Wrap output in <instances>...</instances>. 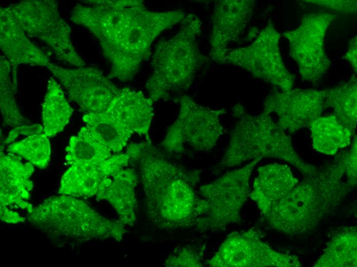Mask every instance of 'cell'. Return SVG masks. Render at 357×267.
Returning a JSON list of instances; mask_svg holds the SVG:
<instances>
[{
  "label": "cell",
  "mask_w": 357,
  "mask_h": 267,
  "mask_svg": "<svg viewBox=\"0 0 357 267\" xmlns=\"http://www.w3.org/2000/svg\"><path fill=\"white\" fill-rule=\"evenodd\" d=\"M77 4L70 20L97 39L111 63L109 79L131 81L148 60L154 41L185 17L181 10L151 11L140 0L86 1Z\"/></svg>",
  "instance_id": "obj_1"
},
{
  "label": "cell",
  "mask_w": 357,
  "mask_h": 267,
  "mask_svg": "<svg viewBox=\"0 0 357 267\" xmlns=\"http://www.w3.org/2000/svg\"><path fill=\"white\" fill-rule=\"evenodd\" d=\"M126 154L139 168L146 212L163 229L195 226L206 203L194 189L201 170L188 169L168 160L150 142L132 143Z\"/></svg>",
  "instance_id": "obj_2"
},
{
  "label": "cell",
  "mask_w": 357,
  "mask_h": 267,
  "mask_svg": "<svg viewBox=\"0 0 357 267\" xmlns=\"http://www.w3.org/2000/svg\"><path fill=\"white\" fill-rule=\"evenodd\" d=\"M343 157L313 175L306 176L281 199L262 212L273 228L298 234L313 228L322 217L351 188L342 181Z\"/></svg>",
  "instance_id": "obj_3"
},
{
  "label": "cell",
  "mask_w": 357,
  "mask_h": 267,
  "mask_svg": "<svg viewBox=\"0 0 357 267\" xmlns=\"http://www.w3.org/2000/svg\"><path fill=\"white\" fill-rule=\"evenodd\" d=\"M232 114L235 123L231 131L229 144L216 172L237 166L251 160L275 158L287 161L306 176L316 173L315 166L306 163L293 148L291 139L270 115L262 112L249 114L240 103Z\"/></svg>",
  "instance_id": "obj_4"
},
{
  "label": "cell",
  "mask_w": 357,
  "mask_h": 267,
  "mask_svg": "<svg viewBox=\"0 0 357 267\" xmlns=\"http://www.w3.org/2000/svg\"><path fill=\"white\" fill-rule=\"evenodd\" d=\"M28 220L51 239L76 242L112 239L121 241L126 231L120 221L106 218L76 197H50L28 213Z\"/></svg>",
  "instance_id": "obj_5"
},
{
  "label": "cell",
  "mask_w": 357,
  "mask_h": 267,
  "mask_svg": "<svg viewBox=\"0 0 357 267\" xmlns=\"http://www.w3.org/2000/svg\"><path fill=\"white\" fill-rule=\"evenodd\" d=\"M201 26L199 17L189 13L175 35L156 45L151 62L153 72L146 83L153 102L168 97L171 92L186 90L192 84L206 60L197 44Z\"/></svg>",
  "instance_id": "obj_6"
},
{
  "label": "cell",
  "mask_w": 357,
  "mask_h": 267,
  "mask_svg": "<svg viewBox=\"0 0 357 267\" xmlns=\"http://www.w3.org/2000/svg\"><path fill=\"white\" fill-rule=\"evenodd\" d=\"M261 160L255 159L200 187L198 193L206 208L195 226L198 230L224 231L230 224L241 220V211L249 195L250 178Z\"/></svg>",
  "instance_id": "obj_7"
},
{
  "label": "cell",
  "mask_w": 357,
  "mask_h": 267,
  "mask_svg": "<svg viewBox=\"0 0 357 267\" xmlns=\"http://www.w3.org/2000/svg\"><path fill=\"white\" fill-rule=\"evenodd\" d=\"M17 23L28 36L38 39L60 61L83 67L85 62L70 40L71 30L53 0H29L10 6Z\"/></svg>",
  "instance_id": "obj_8"
},
{
  "label": "cell",
  "mask_w": 357,
  "mask_h": 267,
  "mask_svg": "<svg viewBox=\"0 0 357 267\" xmlns=\"http://www.w3.org/2000/svg\"><path fill=\"white\" fill-rule=\"evenodd\" d=\"M176 120L170 125L161 143L167 151L181 153L189 144L197 150L213 148L223 134L221 117L226 109H212L197 104L186 95L180 98Z\"/></svg>",
  "instance_id": "obj_9"
},
{
  "label": "cell",
  "mask_w": 357,
  "mask_h": 267,
  "mask_svg": "<svg viewBox=\"0 0 357 267\" xmlns=\"http://www.w3.org/2000/svg\"><path fill=\"white\" fill-rule=\"evenodd\" d=\"M280 36L269 21L251 45L228 49L224 63L242 68L281 91H289L292 89L295 78L283 61L279 48Z\"/></svg>",
  "instance_id": "obj_10"
},
{
  "label": "cell",
  "mask_w": 357,
  "mask_h": 267,
  "mask_svg": "<svg viewBox=\"0 0 357 267\" xmlns=\"http://www.w3.org/2000/svg\"><path fill=\"white\" fill-rule=\"evenodd\" d=\"M323 12L305 15L300 25L283 35L289 42L290 54L296 63L303 80L315 83L324 75L330 62L324 48L327 29L335 18Z\"/></svg>",
  "instance_id": "obj_11"
},
{
  "label": "cell",
  "mask_w": 357,
  "mask_h": 267,
  "mask_svg": "<svg viewBox=\"0 0 357 267\" xmlns=\"http://www.w3.org/2000/svg\"><path fill=\"white\" fill-rule=\"evenodd\" d=\"M206 264L211 267L301 265L297 257L273 250L253 229L229 234Z\"/></svg>",
  "instance_id": "obj_12"
},
{
  "label": "cell",
  "mask_w": 357,
  "mask_h": 267,
  "mask_svg": "<svg viewBox=\"0 0 357 267\" xmlns=\"http://www.w3.org/2000/svg\"><path fill=\"white\" fill-rule=\"evenodd\" d=\"M47 68L86 113L105 111L119 89L96 67L65 68L49 63Z\"/></svg>",
  "instance_id": "obj_13"
},
{
  "label": "cell",
  "mask_w": 357,
  "mask_h": 267,
  "mask_svg": "<svg viewBox=\"0 0 357 267\" xmlns=\"http://www.w3.org/2000/svg\"><path fill=\"white\" fill-rule=\"evenodd\" d=\"M324 90L295 89L275 92L265 100L262 112L277 117V124L285 131L294 133L309 127L325 108Z\"/></svg>",
  "instance_id": "obj_14"
},
{
  "label": "cell",
  "mask_w": 357,
  "mask_h": 267,
  "mask_svg": "<svg viewBox=\"0 0 357 267\" xmlns=\"http://www.w3.org/2000/svg\"><path fill=\"white\" fill-rule=\"evenodd\" d=\"M254 2L226 0L215 5L212 16L210 56L217 63H224L230 43L237 40L249 22Z\"/></svg>",
  "instance_id": "obj_15"
},
{
  "label": "cell",
  "mask_w": 357,
  "mask_h": 267,
  "mask_svg": "<svg viewBox=\"0 0 357 267\" xmlns=\"http://www.w3.org/2000/svg\"><path fill=\"white\" fill-rule=\"evenodd\" d=\"M129 162L126 153H118L101 162L70 165L62 177L58 194L76 197L96 195L104 181Z\"/></svg>",
  "instance_id": "obj_16"
},
{
  "label": "cell",
  "mask_w": 357,
  "mask_h": 267,
  "mask_svg": "<svg viewBox=\"0 0 357 267\" xmlns=\"http://www.w3.org/2000/svg\"><path fill=\"white\" fill-rule=\"evenodd\" d=\"M0 46L10 62L13 81L17 89V68L19 65L47 67L50 63L47 55L33 44L15 20L10 6L0 9Z\"/></svg>",
  "instance_id": "obj_17"
},
{
  "label": "cell",
  "mask_w": 357,
  "mask_h": 267,
  "mask_svg": "<svg viewBox=\"0 0 357 267\" xmlns=\"http://www.w3.org/2000/svg\"><path fill=\"white\" fill-rule=\"evenodd\" d=\"M20 156L1 151L0 202L5 206L15 204L30 212L32 205L25 200L30 197L33 187L29 179L34 171V166L28 162L23 163Z\"/></svg>",
  "instance_id": "obj_18"
},
{
  "label": "cell",
  "mask_w": 357,
  "mask_h": 267,
  "mask_svg": "<svg viewBox=\"0 0 357 267\" xmlns=\"http://www.w3.org/2000/svg\"><path fill=\"white\" fill-rule=\"evenodd\" d=\"M153 101L141 91L129 88L119 91L105 110L123 126L150 142L149 129L153 116Z\"/></svg>",
  "instance_id": "obj_19"
},
{
  "label": "cell",
  "mask_w": 357,
  "mask_h": 267,
  "mask_svg": "<svg viewBox=\"0 0 357 267\" xmlns=\"http://www.w3.org/2000/svg\"><path fill=\"white\" fill-rule=\"evenodd\" d=\"M249 196L261 212L288 194L298 183L287 165L273 163L260 167Z\"/></svg>",
  "instance_id": "obj_20"
},
{
  "label": "cell",
  "mask_w": 357,
  "mask_h": 267,
  "mask_svg": "<svg viewBox=\"0 0 357 267\" xmlns=\"http://www.w3.org/2000/svg\"><path fill=\"white\" fill-rule=\"evenodd\" d=\"M107 178L96 194L98 200H105L115 209L124 224L132 225L135 220L134 189L137 182L135 171L122 169Z\"/></svg>",
  "instance_id": "obj_21"
},
{
  "label": "cell",
  "mask_w": 357,
  "mask_h": 267,
  "mask_svg": "<svg viewBox=\"0 0 357 267\" xmlns=\"http://www.w3.org/2000/svg\"><path fill=\"white\" fill-rule=\"evenodd\" d=\"M312 146L319 152L333 155L351 143L352 131L334 114L321 116L309 126Z\"/></svg>",
  "instance_id": "obj_22"
},
{
  "label": "cell",
  "mask_w": 357,
  "mask_h": 267,
  "mask_svg": "<svg viewBox=\"0 0 357 267\" xmlns=\"http://www.w3.org/2000/svg\"><path fill=\"white\" fill-rule=\"evenodd\" d=\"M72 111L60 85L50 78L42 107L43 133L49 138L57 135L68 123Z\"/></svg>",
  "instance_id": "obj_23"
},
{
  "label": "cell",
  "mask_w": 357,
  "mask_h": 267,
  "mask_svg": "<svg viewBox=\"0 0 357 267\" xmlns=\"http://www.w3.org/2000/svg\"><path fill=\"white\" fill-rule=\"evenodd\" d=\"M83 119L95 138L115 154L120 153L133 134L106 111L85 113Z\"/></svg>",
  "instance_id": "obj_24"
},
{
  "label": "cell",
  "mask_w": 357,
  "mask_h": 267,
  "mask_svg": "<svg viewBox=\"0 0 357 267\" xmlns=\"http://www.w3.org/2000/svg\"><path fill=\"white\" fill-rule=\"evenodd\" d=\"M325 107L333 110L340 122L355 133L357 123V81L355 75L345 83L324 90Z\"/></svg>",
  "instance_id": "obj_25"
},
{
  "label": "cell",
  "mask_w": 357,
  "mask_h": 267,
  "mask_svg": "<svg viewBox=\"0 0 357 267\" xmlns=\"http://www.w3.org/2000/svg\"><path fill=\"white\" fill-rule=\"evenodd\" d=\"M66 152L69 165L101 162L110 157L112 152L95 138L87 126L71 137Z\"/></svg>",
  "instance_id": "obj_26"
},
{
  "label": "cell",
  "mask_w": 357,
  "mask_h": 267,
  "mask_svg": "<svg viewBox=\"0 0 357 267\" xmlns=\"http://www.w3.org/2000/svg\"><path fill=\"white\" fill-rule=\"evenodd\" d=\"M314 266H356V231L346 227L339 232Z\"/></svg>",
  "instance_id": "obj_27"
},
{
  "label": "cell",
  "mask_w": 357,
  "mask_h": 267,
  "mask_svg": "<svg viewBox=\"0 0 357 267\" xmlns=\"http://www.w3.org/2000/svg\"><path fill=\"white\" fill-rule=\"evenodd\" d=\"M11 67L5 56L0 59V108L4 123L8 126L16 127L29 123L20 111L15 101L16 90L11 79Z\"/></svg>",
  "instance_id": "obj_28"
},
{
  "label": "cell",
  "mask_w": 357,
  "mask_h": 267,
  "mask_svg": "<svg viewBox=\"0 0 357 267\" xmlns=\"http://www.w3.org/2000/svg\"><path fill=\"white\" fill-rule=\"evenodd\" d=\"M7 151L20 156L41 169L47 167L51 157L49 138L44 133L31 135L11 144Z\"/></svg>",
  "instance_id": "obj_29"
},
{
  "label": "cell",
  "mask_w": 357,
  "mask_h": 267,
  "mask_svg": "<svg viewBox=\"0 0 357 267\" xmlns=\"http://www.w3.org/2000/svg\"><path fill=\"white\" fill-rule=\"evenodd\" d=\"M205 245H193L175 249L166 259V266L202 267L204 266L203 255Z\"/></svg>",
  "instance_id": "obj_30"
},
{
  "label": "cell",
  "mask_w": 357,
  "mask_h": 267,
  "mask_svg": "<svg viewBox=\"0 0 357 267\" xmlns=\"http://www.w3.org/2000/svg\"><path fill=\"white\" fill-rule=\"evenodd\" d=\"M351 148L344 153L345 173L348 184L353 187L356 183V137L351 143Z\"/></svg>",
  "instance_id": "obj_31"
},
{
  "label": "cell",
  "mask_w": 357,
  "mask_h": 267,
  "mask_svg": "<svg viewBox=\"0 0 357 267\" xmlns=\"http://www.w3.org/2000/svg\"><path fill=\"white\" fill-rule=\"evenodd\" d=\"M307 2L345 14L354 12L356 11V1H307Z\"/></svg>",
  "instance_id": "obj_32"
},
{
  "label": "cell",
  "mask_w": 357,
  "mask_h": 267,
  "mask_svg": "<svg viewBox=\"0 0 357 267\" xmlns=\"http://www.w3.org/2000/svg\"><path fill=\"white\" fill-rule=\"evenodd\" d=\"M43 133V126L39 124L20 125L11 130L4 143L7 144L13 142L19 135H33Z\"/></svg>",
  "instance_id": "obj_33"
},
{
  "label": "cell",
  "mask_w": 357,
  "mask_h": 267,
  "mask_svg": "<svg viewBox=\"0 0 357 267\" xmlns=\"http://www.w3.org/2000/svg\"><path fill=\"white\" fill-rule=\"evenodd\" d=\"M3 204L0 205V217L2 221L12 224L24 222L26 218L20 216L18 213L9 209Z\"/></svg>",
  "instance_id": "obj_34"
},
{
  "label": "cell",
  "mask_w": 357,
  "mask_h": 267,
  "mask_svg": "<svg viewBox=\"0 0 357 267\" xmlns=\"http://www.w3.org/2000/svg\"><path fill=\"white\" fill-rule=\"evenodd\" d=\"M356 48V36H355L351 40L348 51L345 56V58L350 62L355 72H356L357 68Z\"/></svg>",
  "instance_id": "obj_35"
}]
</instances>
